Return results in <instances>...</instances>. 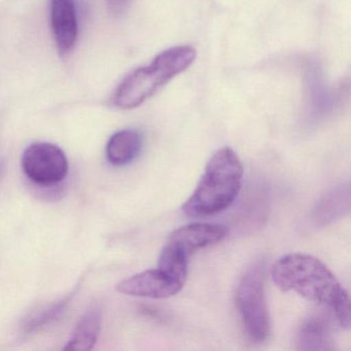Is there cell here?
Segmentation results:
<instances>
[{
	"instance_id": "cell-14",
	"label": "cell",
	"mask_w": 351,
	"mask_h": 351,
	"mask_svg": "<svg viewBox=\"0 0 351 351\" xmlns=\"http://www.w3.org/2000/svg\"><path fill=\"white\" fill-rule=\"evenodd\" d=\"M189 256L174 246L166 243L159 258V269L168 276L184 285L188 277Z\"/></svg>"
},
{
	"instance_id": "cell-15",
	"label": "cell",
	"mask_w": 351,
	"mask_h": 351,
	"mask_svg": "<svg viewBox=\"0 0 351 351\" xmlns=\"http://www.w3.org/2000/svg\"><path fill=\"white\" fill-rule=\"evenodd\" d=\"M309 93L311 95L312 106L315 112H320V110H326L328 102V93L324 89L319 77L315 71L309 73Z\"/></svg>"
},
{
	"instance_id": "cell-7",
	"label": "cell",
	"mask_w": 351,
	"mask_h": 351,
	"mask_svg": "<svg viewBox=\"0 0 351 351\" xmlns=\"http://www.w3.org/2000/svg\"><path fill=\"white\" fill-rule=\"evenodd\" d=\"M229 232L227 226L221 223H191L172 232L167 243L190 258L197 250L223 241Z\"/></svg>"
},
{
	"instance_id": "cell-6",
	"label": "cell",
	"mask_w": 351,
	"mask_h": 351,
	"mask_svg": "<svg viewBox=\"0 0 351 351\" xmlns=\"http://www.w3.org/2000/svg\"><path fill=\"white\" fill-rule=\"evenodd\" d=\"M184 285L168 276L161 269L143 271L117 285V291L133 297L166 299L173 297L182 291Z\"/></svg>"
},
{
	"instance_id": "cell-12",
	"label": "cell",
	"mask_w": 351,
	"mask_h": 351,
	"mask_svg": "<svg viewBox=\"0 0 351 351\" xmlns=\"http://www.w3.org/2000/svg\"><path fill=\"white\" fill-rule=\"evenodd\" d=\"M350 209V190L349 186L341 184L324 195L314 209V219L318 223L326 225L344 217Z\"/></svg>"
},
{
	"instance_id": "cell-11",
	"label": "cell",
	"mask_w": 351,
	"mask_h": 351,
	"mask_svg": "<svg viewBox=\"0 0 351 351\" xmlns=\"http://www.w3.org/2000/svg\"><path fill=\"white\" fill-rule=\"evenodd\" d=\"M300 350H334L332 332L328 320L313 316L306 320L298 334Z\"/></svg>"
},
{
	"instance_id": "cell-13",
	"label": "cell",
	"mask_w": 351,
	"mask_h": 351,
	"mask_svg": "<svg viewBox=\"0 0 351 351\" xmlns=\"http://www.w3.org/2000/svg\"><path fill=\"white\" fill-rule=\"evenodd\" d=\"M80 285H81V282L77 283V287L69 291L64 297L56 300L52 304L45 306L42 309L36 310L34 313L28 316L27 319L24 322L23 326H22L23 334L27 336V335L40 332L43 328H47L53 322H56L64 313L65 310L73 301L75 295H77Z\"/></svg>"
},
{
	"instance_id": "cell-2",
	"label": "cell",
	"mask_w": 351,
	"mask_h": 351,
	"mask_svg": "<svg viewBox=\"0 0 351 351\" xmlns=\"http://www.w3.org/2000/svg\"><path fill=\"white\" fill-rule=\"evenodd\" d=\"M243 173L241 161L231 147L215 152L196 190L182 205L184 215L208 217L229 208L241 191Z\"/></svg>"
},
{
	"instance_id": "cell-10",
	"label": "cell",
	"mask_w": 351,
	"mask_h": 351,
	"mask_svg": "<svg viewBox=\"0 0 351 351\" xmlns=\"http://www.w3.org/2000/svg\"><path fill=\"white\" fill-rule=\"evenodd\" d=\"M101 310L97 305L91 306L77 322L71 340L64 350H91L94 348L101 332Z\"/></svg>"
},
{
	"instance_id": "cell-1",
	"label": "cell",
	"mask_w": 351,
	"mask_h": 351,
	"mask_svg": "<svg viewBox=\"0 0 351 351\" xmlns=\"http://www.w3.org/2000/svg\"><path fill=\"white\" fill-rule=\"evenodd\" d=\"M271 275L281 291H295L309 301L326 306L342 328L350 326L348 293L319 258L306 254H287L273 265Z\"/></svg>"
},
{
	"instance_id": "cell-4",
	"label": "cell",
	"mask_w": 351,
	"mask_h": 351,
	"mask_svg": "<svg viewBox=\"0 0 351 351\" xmlns=\"http://www.w3.org/2000/svg\"><path fill=\"white\" fill-rule=\"evenodd\" d=\"M235 304L248 340L256 344L266 342L271 334V322L264 265H254L243 275L236 289Z\"/></svg>"
},
{
	"instance_id": "cell-3",
	"label": "cell",
	"mask_w": 351,
	"mask_h": 351,
	"mask_svg": "<svg viewBox=\"0 0 351 351\" xmlns=\"http://www.w3.org/2000/svg\"><path fill=\"white\" fill-rule=\"evenodd\" d=\"M196 56V49L186 45L160 53L149 64L135 69L121 82L112 95V104L121 110L138 108L168 82L186 71Z\"/></svg>"
},
{
	"instance_id": "cell-8",
	"label": "cell",
	"mask_w": 351,
	"mask_h": 351,
	"mask_svg": "<svg viewBox=\"0 0 351 351\" xmlns=\"http://www.w3.org/2000/svg\"><path fill=\"white\" fill-rule=\"evenodd\" d=\"M51 28L59 54L71 53L79 36L75 0H51Z\"/></svg>"
},
{
	"instance_id": "cell-5",
	"label": "cell",
	"mask_w": 351,
	"mask_h": 351,
	"mask_svg": "<svg viewBox=\"0 0 351 351\" xmlns=\"http://www.w3.org/2000/svg\"><path fill=\"white\" fill-rule=\"evenodd\" d=\"M21 167L26 178L42 186L60 184L69 174V159L58 145L34 143L24 151Z\"/></svg>"
},
{
	"instance_id": "cell-16",
	"label": "cell",
	"mask_w": 351,
	"mask_h": 351,
	"mask_svg": "<svg viewBox=\"0 0 351 351\" xmlns=\"http://www.w3.org/2000/svg\"><path fill=\"white\" fill-rule=\"evenodd\" d=\"M108 9L114 16H120L130 7L132 0H106Z\"/></svg>"
},
{
	"instance_id": "cell-9",
	"label": "cell",
	"mask_w": 351,
	"mask_h": 351,
	"mask_svg": "<svg viewBox=\"0 0 351 351\" xmlns=\"http://www.w3.org/2000/svg\"><path fill=\"white\" fill-rule=\"evenodd\" d=\"M143 137L134 129H124L112 135L106 145V159L116 167L132 163L141 153Z\"/></svg>"
}]
</instances>
